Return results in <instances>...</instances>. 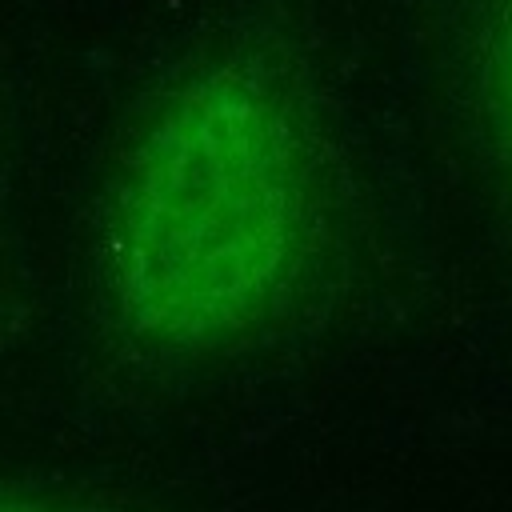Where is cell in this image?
<instances>
[{
    "mask_svg": "<svg viewBox=\"0 0 512 512\" xmlns=\"http://www.w3.org/2000/svg\"><path fill=\"white\" fill-rule=\"evenodd\" d=\"M488 100H492V124L496 140L504 148V160L512 168V0L500 4L492 52H488Z\"/></svg>",
    "mask_w": 512,
    "mask_h": 512,
    "instance_id": "2",
    "label": "cell"
},
{
    "mask_svg": "<svg viewBox=\"0 0 512 512\" xmlns=\"http://www.w3.org/2000/svg\"><path fill=\"white\" fill-rule=\"evenodd\" d=\"M0 512H76L60 500L36 496V492H20V488H0Z\"/></svg>",
    "mask_w": 512,
    "mask_h": 512,
    "instance_id": "3",
    "label": "cell"
},
{
    "mask_svg": "<svg viewBox=\"0 0 512 512\" xmlns=\"http://www.w3.org/2000/svg\"><path fill=\"white\" fill-rule=\"evenodd\" d=\"M308 232L296 104L260 64H212L156 104L124 156L104 228L112 308L148 348H224L276 312Z\"/></svg>",
    "mask_w": 512,
    "mask_h": 512,
    "instance_id": "1",
    "label": "cell"
}]
</instances>
